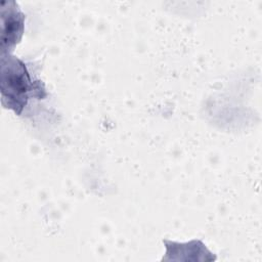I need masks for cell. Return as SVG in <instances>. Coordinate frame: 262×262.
Segmentation results:
<instances>
[{
    "label": "cell",
    "instance_id": "cell-1",
    "mask_svg": "<svg viewBox=\"0 0 262 262\" xmlns=\"http://www.w3.org/2000/svg\"><path fill=\"white\" fill-rule=\"evenodd\" d=\"M1 90L3 101L8 99V107L20 114L31 96L41 97L40 84L34 82L24 62L14 56H9L7 64L2 61Z\"/></svg>",
    "mask_w": 262,
    "mask_h": 262
},
{
    "label": "cell",
    "instance_id": "cell-2",
    "mask_svg": "<svg viewBox=\"0 0 262 262\" xmlns=\"http://www.w3.org/2000/svg\"><path fill=\"white\" fill-rule=\"evenodd\" d=\"M7 12H8L7 19L4 16H2V25H3L2 38L5 37L6 34L8 35V38L6 39V41H8V48H10L19 41L23 35L25 15L20 11L19 7L15 2H8ZM5 42L2 43V46H4Z\"/></svg>",
    "mask_w": 262,
    "mask_h": 262
}]
</instances>
